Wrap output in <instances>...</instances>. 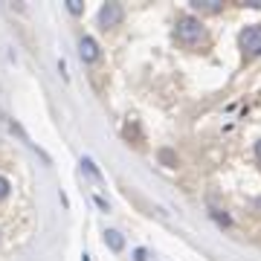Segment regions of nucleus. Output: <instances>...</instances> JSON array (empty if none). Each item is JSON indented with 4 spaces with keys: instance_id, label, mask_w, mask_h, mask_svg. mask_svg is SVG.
<instances>
[{
    "instance_id": "nucleus-9",
    "label": "nucleus",
    "mask_w": 261,
    "mask_h": 261,
    "mask_svg": "<svg viewBox=\"0 0 261 261\" xmlns=\"http://www.w3.org/2000/svg\"><path fill=\"white\" fill-rule=\"evenodd\" d=\"M9 180H6V177H0V200H6V197H9Z\"/></svg>"
},
{
    "instance_id": "nucleus-8",
    "label": "nucleus",
    "mask_w": 261,
    "mask_h": 261,
    "mask_svg": "<svg viewBox=\"0 0 261 261\" xmlns=\"http://www.w3.org/2000/svg\"><path fill=\"white\" fill-rule=\"evenodd\" d=\"M67 9L73 12V15H82L84 6H82V0H67Z\"/></svg>"
},
{
    "instance_id": "nucleus-5",
    "label": "nucleus",
    "mask_w": 261,
    "mask_h": 261,
    "mask_svg": "<svg viewBox=\"0 0 261 261\" xmlns=\"http://www.w3.org/2000/svg\"><path fill=\"white\" fill-rule=\"evenodd\" d=\"M192 6L197 12H206V15H215V12L224 9V0H192Z\"/></svg>"
},
{
    "instance_id": "nucleus-7",
    "label": "nucleus",
    "mask_w": 261,
    "mask_h": 261,
    "mask_svg": "<svg viewBox=\"0 0 261 261\" xmlns=\"http://www.w3.org/2000/svg\"><path fill=\"white\" fill-rule=\"evenodd\" d=\"M212 218H215V221H218V224H224V226H229V224H232V218H229V215H226V212H218V209H215V212H212Z\"/></svg>"
},
{
    "instance_id": "nucleus-10",
    "label": "nucleus",
    "mask_w": 261,
    "mask_h": 261,
    "mask_svg": "<svg viewBox=\"0 0 261 261\" xmlns=\"http://www.w3.org/2000/svg\"><path fill=\"white\" fill-rule=\"evenodd\" d=\"M82 166H84V171H90L93 177H99V168L93 166V160H87V157H84V160H82Z\"/></svg>"
},
{
    "instance_id": "nucleus-12",
    "label": "nucleus",
    "mask_w": 261,
    "mask_h": 261,
    "mask_svg": "<svg viewBox=\"0 0 261 261\" xmlns=\"http://www.w3.org/2000/svg\"><path fill=\"white\" fill-rule=\"evenodd\" d=\"M145 255H148L145 250H137V252H134V261H145Z\"/></svg>"
},
{
    "instance_id": "nucleus-1",
    "label": "nucleus",
    "mask_w": 261,
    "mask_h": 261,
    "mask_svg": "<svg viewBox=\"0 0 261 261\" xmlns=\"http://www.w3.org/2000/svg\"><path fill=\"white\" fill-rule=\"evenodd\" d=\"M174 35H177L180 44L195 47V44L203 41L206 29H203V23H200V18H195V15H183V18L177 20V27H174Z\"/></svg>"
},
{
    "instance_id": "nucleus-4",
    "label": "nucleus",
    "mask_w": 261,
    "mask_h": 261,
    "mask_svg": "<svg viewBox=\"0 0 261 261\" xmlns=\"http://www.w3.org/2000/svg\"><path fill=\"white\" fill-rule=\"evenodd\" d=\"M79 56H82L84 64H93V61H99V44H96L90 35H84L82 41H79Z\"/></svg>"
},
{
    "instance_id": "nucleus-2",
    "label": "nucleus",
    "mask_w": 261,
    "mask_h": 261,
    "mask_svg": "<svg viewBox=\"0 0 261 261\" xmlns=\"http://www.w3.org/2000/svg\"><path fill=\"white\" fill-rule=\"evenodd\" d=\"M238 41H241V49L247 56H261V23H252V27L241 29Z\"/></svg>"
},
{
    "instance_id": "nucleus-11",
    "label": "nucleus",
    "mask_w": 261,
    "mask_h": 261,
    "mask_svg": "<svg viewBox=\"0 0 261 261\" xmlns=\"http://www.w3.org/2000/svg\"><path fill=\"white\" fill-rule=\"evenodd\" d=\"M160 157H163V163H174V157H171V151H160Z\"/></svg>"
},
{
    "instance_id": "nucleus-6",
    "label": "nucleus",
    "mask_w": 261,
    "mask_h": 261,
    "mask_svg": "<svg viewBox=\"0 0 261 261\" xmlns=\"http://www.w3.org/2000/svg\"><path fill=\"white\" fill-rule=\"evenodd\" d=\"M105 244H108L113 252H119L122 247H125V238H122V232H116V229H105Z\"/></svg>"
},
{
    "instance_id": "nucleus-3",
    "label": "nucleus",
    "mask_w": 261,
    "mask_h": 261,
    "mask_svg": "<svg viewBox=\"0 0 261 261\" xmlns=\"http://www.w3.org/2000/svg\"><path fill=\"white\" fill-rule=\"evenodd\" d=\"M122 20H125V9H122V3H105L102 9H99V27L108 32V29L119 27Z\"/></svg>"
},
{
    "instance_id": "nucleus-13",
    "label": "nucleus",
    "mask_w": 261,
    "mask_h": 261,
    "mask_svg": "<svg viewBox=\"0 0 261 261\" xmlns=\"http://www.w3.org/2000/svg\"><path fill=\"white\" fill-rule=\"evenodd\" d=\"M255 154H258V160H261V140H258V145H255Z\"/></svg>"
}]
</instances>
